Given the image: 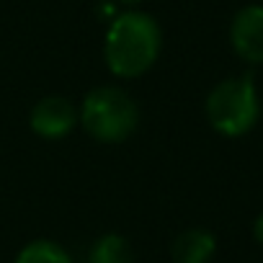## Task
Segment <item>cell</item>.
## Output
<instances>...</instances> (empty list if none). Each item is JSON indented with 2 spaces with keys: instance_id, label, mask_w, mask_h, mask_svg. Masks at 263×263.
Instances as JSON below:
<instances>
[{
  "instance_id": "ba28073f",
  "label": "cell",
  "mask_w": 263,
  "mask_h": 263,
  "mask_svg": "<svg viewBox=\"0 0 263 263\" xmlns=\"http://www.w3.org/2000/svg\"><path fill=\"white\" fill-rule=\"evenodd\" d=\"M16 263H72L70 253L52 240H34L21 248Z\"/></svg>"
},
{
  "instance_id": "52a82bcc",
  "label": "cell",
  "mask_w": 263,
  "mask_h": 263,
  "mask_svg": "<svg viewBox=\"0 0 263 263\" xmlns=\"http://www.w3.org/2000/svg\"><path fill=\"white\" fill-rule=\"evenodd\" d=\"M132 260H135V253H132L129 240L116 232L98 237L90 248V263H132Z\"/></svg>"
},
{
  "instance_id": "6da1fadb",
  "label": "cell",
  "mask_w": 263,
  "mask_h": 263,
  "mask_svg": "<svg viewBox=\"0 0 263 263\" xmlns=\"http://www.w3.org/2000/svg\"><path fill=\"white\" fill-rule=\"evenodd\" d=\"M160 47L163 34L158 21L140 11H126L111 18L103 57L116 78H137L155 65Z\"/></svg>"
},
{
  "instance_id": "277c9868",
  "label": "cell",
  "mask_w": 263,
  "mask_h": 263,
  "mask_svg": "<svg viewBox=\"0 0 263 263\" xmlns=\"http://www.w3.org/2000/svg\"><path fill=\"white\" fill-rule=\"evenodd\" d=\"M230 42L240 60L263 65V6H245L230 24Z\"/></svg>"
},
{
  "instance_id": "3957f363",
  "label": "cell",
  "mask_w": 263,
  "mask_h": 263,
  "mask_svg": "<svg viewBox=\"0 0 263 263\" xmlns=\"http://www.w3.org/2000/svg\"><path fill=\"white\" fill-rule=\"evenodd\" d=\"M80 124L98 142H121L140 124V108L126 90L114 85L93 88L80 106Z\"/></svg>"
},
{
  "instance_id": "30bf717a",
  "label": "cell",
  "mask_w": 263,
  "mask_h": 263,
  "mask_svg": "<svg viewBox=\"0 0 263 263\" xmlns=\"http://www.w3.org/2000/svg\"><path fill=\"white\" fill-rule=\"evenodd\" d=\"M121 3H126V6H135V3H140V0H121Z\"/></svg>"
},
{
  "instance_id": "7a4b0ae2",
  "label": "cell",
  "mask_w": 263,
  "mask_h": 263,
  "mask_svg": "<svg viewBox=\"0 0 263 263\" xmlns=\"http://www.w3.org/2000/svg\"><path fill=\"white\" fill-rule=\"evenodd\" d=\"M206 119L214 132L224 137H242L260 116V98L250 72L222 80L212 88L204 103Z\"/></svg>"
},
{
  "instance_id": "5b68a950",
  "label": "cell",
  "mask_w": 263,
  "mask_h": 263,
  "mask_svg": "<svg viewBox=\"0 0 263 263\" xmlns=\"http://www.w3.org/2000/svg\"><path fill=\"white\" fill-rule=\"evenodd\" d=\"M31 132L44 140H60L65 135L75 129L78 124V108L67 101V98H60V96H49V98H42L34 108H31Z\"/></svg>"
},
{
  "instance_id": "9c48e42d",
  "label": "cell",
  "mask_w": 263,
  "mask_h": 263,
  "mask_svg": "<svg viewBox=\"0 0 263 263\" xmlns=\"http://www.w3.org/2000/svg\"><path fill=\"white\" fill-rule=\"evenodd\" d=\"M253 237L263 245V212H260V214H258V219L253 222Z\"/></svg>"
},
{
  "instance_id": "8992f818",
  "label": "cell",
  "mask_w": 263,
  "mask_h": 263,
  "mask_svg": "<svg viewBox=\"0 0 263 263\" xmlns=\"http://www.w3.org/2000/svg\"><path fill=\"white\" fill-rule=\"evenodd\" d=\"M217 253V240L209 230L191 227L181 232L171 245L173 263H209Z\"/></svg>"
}]
</instances>
